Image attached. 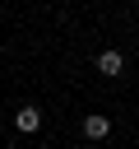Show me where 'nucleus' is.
<instances>
[{
  "label": "nucleus",
  "mask_w": 139,
  "mask_h": 149,
  "mask_svg": "<svg viewBox=\"0 0 139 149\" xmlns=\"http://www.w3.org/2000/svg\"><path fill=\"white\" fill-rule=\"evenodd\" d=\"M42 149H46V144H42Z\"/></svg>",
  "instance_id": "4"
},
{
  "label": "nucleus",
  "mask_w": 139,
  "mask_h": 149,
  "mask_svg": "<svg viewBox=\"0 0 139 149\" xmlns=\"http://www.w3.org/2000/svg\"><path fill=\"white\" fill-rule=\"evenodd\" d=\"M107 135H111V121L102 112H88L83 116V140H107Z\"/></svg>",
  "instance_id": "2"
},
{
  "label": "nucleus",
  "mask_w": 139,
  "mask_h": 149,
  "mask_svg": "<svg viewBox=\"0 0 139 149\" xmlns=\"http://www.w3.org/2000/svg\"><path fill=\"white\" fill-rule=\"evenodd\" d=\"M97 70L116 79V74H125V56H120V51H102V56H97Z\"/></svg>",
  "instance_id": "3"
},
{
  "label": "nucleus",
  "mask_w": 139,
  "mask_h": 149,
  "mask_svg": "<svg viewBox=\"0 0 139 149\" xmlns=\"http://www.w3.org/2000/svg\"><path fill=\"white\" fill-rule=\"evenodd\" d=\"M37 126H42V107H32V102H28V107H19V112H14V130L32 135Z\"/></svg>",
  "instance_id": "1"
}]
</instances>
